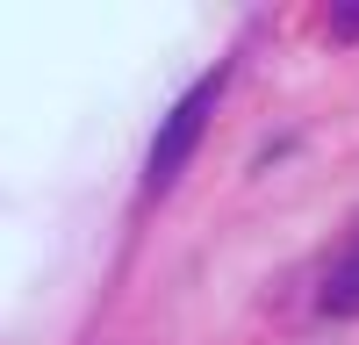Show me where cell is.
Returning <instances> with one entry per match:
<instances>
[{"label": "cell", "mask_w": 359, "mask_h": 345, "mask_svg": "<svg viewBox=\"0 0 359 345\" xmlns=\"http://www.w3.org/2000/svg\"><path fill=\"white\" fill-rule=\"evenodd\" d=\"M331 36H338V43L359 36V0H331Z\"/></svg>", "instance_id": "3"}, {"label": "cell", "mask_w": 359, "mask_h": 345, "mask_svg": "<svg viewBox=\"0 0 359 345\" xmlns=\"http://www.w3.org/2000/svg\"><path fill=\"white\" fill-rule=\"evenodd\" d=\"M223 65L216 72H201L187 94H180L165 115H158V130H151V151H144V194H172L180 187V172H187V158L201 151V130H208V115H216L223 101Z\"/></svg>", "instance_id": "1"}, {"label": "cell", "mask_w": 359, "mask_h": 345, "mask_svg": "<svg viewBox=\"0 0 359 345\" xmlns=\"http://www.w3.org/2000/svg\"><path fill=\"white\" fill-rule=\"evenodd\" d=\"M316 309H323V316H359V238L338 252V266L323 273V288H316Z\"/></svg>", "instance_id": "2"}]
</instances>
